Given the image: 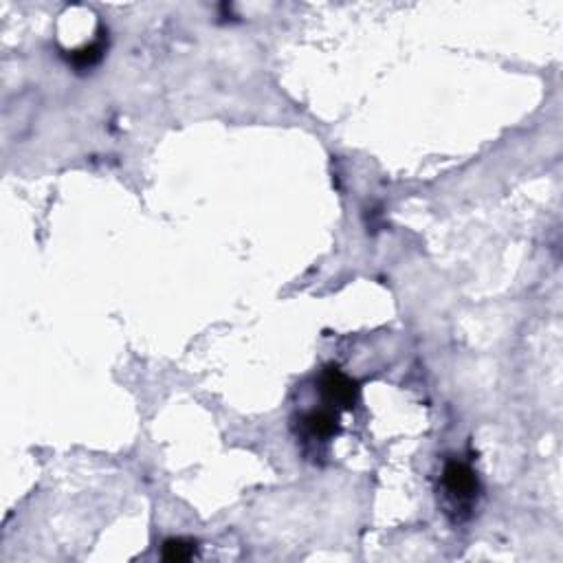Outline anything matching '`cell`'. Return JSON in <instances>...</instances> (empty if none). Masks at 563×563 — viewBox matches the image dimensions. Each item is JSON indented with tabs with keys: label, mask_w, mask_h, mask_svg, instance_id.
Returning <instances> with one entry per match:
<instances>
[{
	"label": "cell",
	"mask_w": 563,
	"mask_h": 563,
	"mask_svg": "<svg viewBox=\"0 0 563 563\" xmlns=\"http://www.w3.org/2000/svg\"><path fill=\"white\" fill-rule=\"evenodd\" d=\"M297 432L308 443H328V440H333L341 432L339 410L326 405L319 407V410L302 414L300 421H297Z\"/></svg>",
	"instance_id": "3"
},
{
	"label": "cell",
	"mask_w": 563,
	"mask_h": 563,
	"mask_svg": "<svg viewBox=\"0 0 563 563\" xmlns=\"http://www.w3.org/2000/svg\"><path fill=\"white\" fill-rule=\"evenodd\" d=\"M104 53H106V40H104V36H99L95 42L86 44L84 49L73 51L69 55V62L75 66L77 71H86V69H93V66L102 62Z\"/></svg>",
	"instance_id": "4"
},
{
	"label": "cell",
	"mask_w": 563,
	"mask_h": 563,
	"mask_svg": "<svg viewBox=\"0 0 563 563\" xmlns=\"http://www.w3.org/2000/svg\"><path fill=\"white\" fill-rule=\"evenodd\" d=\"M194 555H196V542H190V539H183V537L165 539L163 548H161V557L170 563L190 561Z\"/></svg>",
	"instance_id": "5"
},
{
	"label": "cell",
	"mask_w": 563,
	"mask_h": 563,
	"mask_svg": "<svg viewBox=\"0 0 563 563\" xmlns=\"http://www.w3.org/2000/svg\"><path fill=\"white\" fill-rule=\"evenodd\" d=\"M319 394L324 396L326 405L335 407V410H352L359 401L361 388L355 379H350L337 366H330L319 377Z\"/></svg>",
	"instance_id": "2"
},
{
	"label": "cell",
	"mask_w": 563,
	"mask_h": 563,
	"mask_svg": "<svg viewBox=\"0 0 563 563\" xmlns=\"http://www.w3.org/2000/svg\"><path fill=\"white\" fill-rule=\"evenodd\" d=\"M443 491L451 506H454V511L469 513L480 495V482L476 471L465 465V462H447L443 471Z\"/></svg>",
	"instance_id": "1"
}]
</instances>
